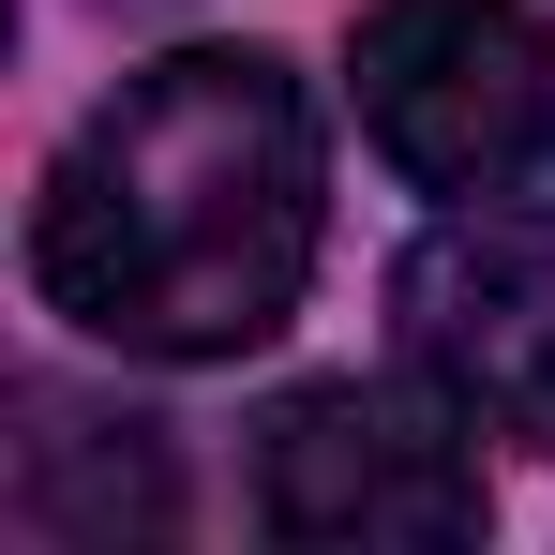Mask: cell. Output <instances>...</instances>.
<instances>
[{
	"instance_id": "cell-1",
	"label": "cell",
	"mask_w": 555,
	"mask_h": 555,
	"mask_svg": "<svg viewBox=\"0 0 555 555\" xmlns=\"http://www.w3.org/2000/svg\"><path fill=\"white\" fill-rule=\"evenodd\" d=\"M331 151L271 46H166L61 135L30 195V285L120 361H241L315 285Z\"/></svg>"
},
{
	"instance_id": "cell-2",
	"label": "cell",
	"mask_w": 555,
	"mask_h": 555,
	"mask_svg": "<svg viewBox=\"0 0 555 555\" xmlns=\"http://www.w3.org/2000/svg\"><path fill=\"white\" fill-rule=\"evenodd\" d=\"M451 390H375V375H315L256 421V526L315 555H390V541H480V451H465Z\"/></svg>"
},
{
	"instance_id": "cell-3",
	"label": "cell",
	"mask_w": 555,
	"mask_h": 555,
	"mask_svg": "<svg viewBox=\"0 0 555 555\" xmlns=\"http://www.w3.org/2000/svg\"><path fill=\"white\" fill-rule=\"evenodd\" d=\"M346 76H361V135L421 195H511L555 135V30L526 0H375Z\"/></svg>"
},
{
	"instance_id": "cell-4",
	"label": "cell",
	"mask_w": 555,
	"mask_h": 555,
	"mask_svg": "<svg viewBox=\"0 0 555 555\" xmlns=\"http://www.w3.org/2000/svg\"><path fill=\"white\" fill-rule=\"evenodd\" d=\"M390 300H405V361L436 375L480 436L555 451V241H526V225H436Z\"/></svg>"
},
{
	"instance_id": "cell-5",
	"label": "cell",
	"mask_w": 555,
	"mask_h": 555,
	"mask_svg": "<svg viewBox=\"0 0 555 555\" xmlns=\"http://www.w3.org/2000/svg\"><path fill=\"white\" fill-rule=\"evenodd\" d=\"M15 526L61 555H120L181 526V480H166V436L151 421H105V405H61L30 390V436H15Z\"/></svg>"
}]
</instances>
